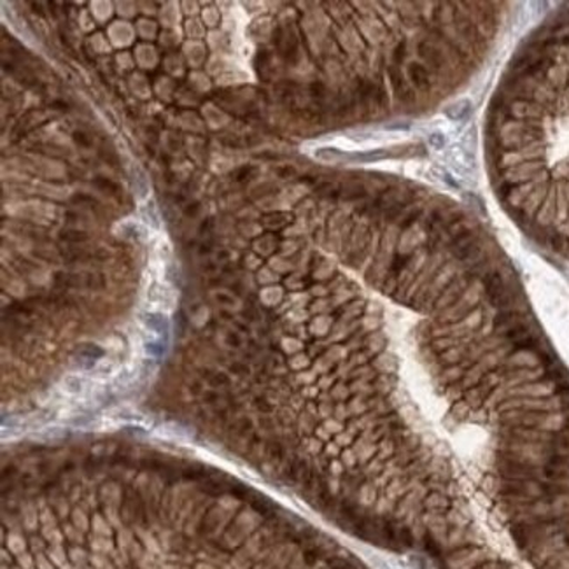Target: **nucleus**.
I'll use <instances>...</instances> for the list:
<instances>
[{"label": "nucleus", "instance_id": "nucleus-1", "mask_svg": "<svg viewBox=\"0 0 569 569\" xmlns=\"http://www.w3.org/2000/svg\"><path fill=\"white\" fill-rule=\"evenodd\" d=\"M142 322H144L149 330L154 331V333L160 335V337H169L170 322L169 319H167V316H163V313H144Z\"/></svg>", "mask_w": 569, "mask_h": 569}]
</instances>
